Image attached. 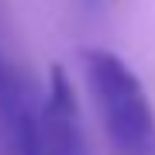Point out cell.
<instances>
[{"label": "cell", "instance_id": "7a4b0ae2", "mask_svg": "<svg viewBox=\"0 0 155 155\" xmlns=\"http://www.w3.org/2000/svg\"><path fill=\"white\" fill-rule=\"evenodd\" d=\"M38 152L41 155H90L76 93H72V83L62 66L48 69V93L38 104Z\"/></svg>", "mask_w": 155, "mask_h": 155}, {"label": "cell", "instance_id": "6da1fadb", "mask_svg": "<svg viewBox=\"0 0 155 155\" xmlns=\"http://www.w3.org/2000/svg\"><path fill=\"white\" fill-rule=\"evenodd\" d=\"M83 76L110 145L121 155H155V114L124 59L107 48H86Z\"/></svg>", "mask_w": 155, "mask_h": 155}, {"label": "cell", "instance_id": "3957f363", "mask_svg": "<svg viewBox=\"0 0 155 155\" xmlns=\"http://www.w3.org/2000/svg\"><path fill=\"white\" fill-rule=\"evenodd\" d=\"M38 114V93L31 83L7 62L4 48H0V124L7 134H14L17 127H24L31 117Z\"/></svg>", "mask_w": 155, "mask_h": 155}]
</instances>
